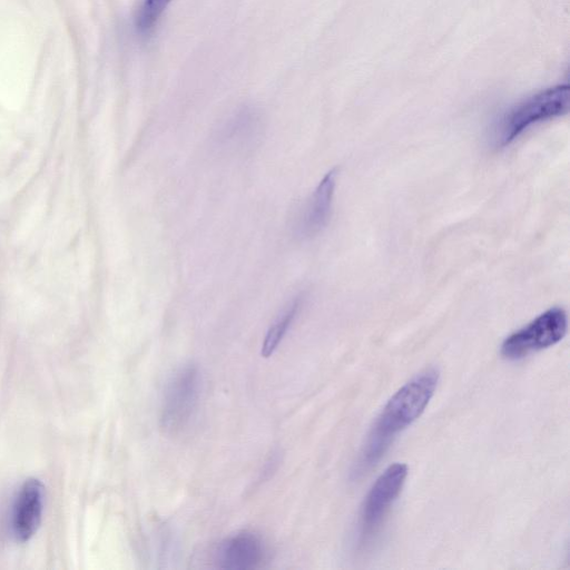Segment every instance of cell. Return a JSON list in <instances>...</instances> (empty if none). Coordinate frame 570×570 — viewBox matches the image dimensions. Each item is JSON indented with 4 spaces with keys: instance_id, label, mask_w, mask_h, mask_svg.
<instances>
[{
    "instance_id": "obj_1",
    "label": "cell",
    "mask_w": 570,
    "mask_h": 570,
    "mask_svg": "<svg viewBox=\"0 0 570 570\" xmlns=\"http://www.w3.org/2000/svg\"><path fill=\"white\" fill-rule=\"evenodd\" d=\"M439 379L435 367L425 368L392 395L370 430L353 468L354 479L375 466L394 439L422 415L435 393Z\"/></svg>"
},
{
    "instance_id": "obj_2",
    "label": "cell",
    "mask_w": 570,
    "mask_h": 570,
    "mask_svg": "<svg viewBox=\"0 0 570 570\" xmlns=\"http://www.w3.org/2000/svg\"><path fill=\"white\" fill-rule=\"evenodd\" d=\"M568 85L543 89L510 108L493 129V144L504 147L531 126L559 117L568 110Z\"/></svg>"
},
{
    "instance_id": "obj_3",
    "label": "cell",
    "mask_w": 570,
    "mask_h": 570,
    "mask_svg": "<svg viewBox=\"0 0 570 570\" xmlns=\"http://www.w3.org/2000/svg\"><path fill=\"white\" fill-rule=\"evenodd\" d=\"M407 476V465L393 463L375 480L360 512L357 546L366 549L379 534L385 517L402 492Z\"/></svg>"
},
{
    "instance_id": "obj_4",
    "label": "cell",
    "mask_w": 570,
    "mask_h": 570,
    "mask_svg": "<svg viewBox=\"0 0 570 570\" xmlns=\"http://www.w3.org/2000/svg\"><path fill=\"white\" fill-rule=\"evenodd\" d=\"M200 386V372L193 363L180 366L170 376L159 414V424L166 434H177L189 424L198 406Z\"/></svg>"
},
{
    "instance_id": "obj_5",
    "label": "cell",
    "mask_w": 570,
    "mask_h": 570,
    "mask_svg": "<svg viewBox=\"0 0 570 570\" xmlns=\"http://www.w3.org/2000/svg\"><path fill=\"white\" fill-rule=\"evenodd\" d=\"M568 330L564 309L551 307L523 327L511 333L501 345V355L517 361L560 342Z\"/></svg>"
},
{
    "instance_id": "obj_6",
    "label": "cell",
    "mask_w": 570,
    "mask_h": 570,
    "mask_svg": "<svg viewBox=\"0 0 570 570\" xmlns=\"http://www.w3.org/2000/svg\"><path fill=\"white\" fill-rule=\"evenodd\" d=\"M263 124L259 114L253 108H242L229 116L216 129L214 140L217 148L229 154L252 150L259 141Z\"/></svg>"
},
{
    "instance_id": "obj_7",
    "label": "cell",
    "mask_w": 570,
    "mask_h": 570,
    "mask_svg": "<svg viewBox=\"0 0 570 570\" xmlns=\"http://www.w3.org/2000/svg\"><path fill=\"white\" fill-rule=\"evenodd\" d=\"M336 173V169H332L322 178L296 216L293 229L299 238L313 237L327 225L332 210Z\"/></svg>"
},
{
    "instance_id": "obj_8",
    "label": "cell",
    "mask_w": 570,
    "mask_h": 570,
    "mask_svg": "<svg viewBox=\"0 0 570 570\" xmlns=\"http://www.w3.org/2000/svg\"><path fill=\"white\" fill-rule=\"evenodd\" d=\"M45 503V490L37 479L26 480L12 507L11 528L20 542L28 541L38 530Z\"/></svg>"
},
{
    "instance_id": "obj_9",
    "label": "cell",
    "mask_w": 570,
    "mask_h": 570,
    "mask_svg": "<svg viewBox=\"0 0 570 570\" xmlns=\"http://www.w3.org/2000/svg\"><path fill=\"white\" fill-rule=\"evenodd\" d=\"M265 558L262 539L249 531H240L225 539L217 551V564L229 570L257 568Z\"/></svg>"
},
{
    "instance_id": "obj_10",
    "label": "cell",
    "mask_w": 570,
    "mask_h": 570,
    "mask_svg": "<svg viewBox=\"0 0 570 570\" xmlns=\"http://www.w3.org/2000/svg\"><path fill=\"white\" fill-rule=\"evenodd\" d=\"M302 302L301 295L294 297L274 320L263 341L262 356L268 357L275 352L299 312Z\"/></svg>"
},
{
    "instance_id": "obj_11",
    "label": "cell",
    "mask_w": 570,
    "mask_h": 570,
    "mask_svg": "<svg viewBox=\"0 0 570 570\" xmlns=\"http://www.w3.org/2000/svg\"><path fill=\"white\" fill-rule=\"evenodd\" d=\"M173 0H142L135 16V26L139 33L148 35L159 21Z\"/></svg>"
}]
</instances>
